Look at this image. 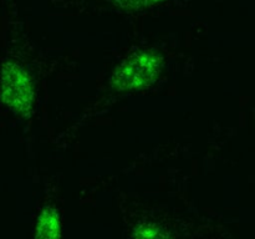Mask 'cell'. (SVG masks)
I'll list each match as a JSON object with an SVG mask.
<instances>
[{"label": "cell", "mask_w": 255, "mask_h": 239, "mask_svg": "<svg viewBox=\"0 0 255 239\" xmlns=\"http://www.w3.org/2000/svg\"><path fill=\"white\" fill-rule=\"evenodd\" d=\"M2 97L7 105L17 111L29 109L31 91L29 82L17 67H6L2 75Z\"/></svg>", "instance_id": "cell-2"}, {"label": "cell", "mask_w": 255, "mask_h": 239, "mask_svg": "<svg viewBox=\"0 0 255 239\" xmlns=\"http://www.w3.org/2000/svg\"><path fill=\"white\" fill-rule=\"evenodd\" d=\"M157 72V60L151 55H134L115 74L114 82L119 89H134L152 81Z\"/></svg>", "instance_id": "cell-1"}, {"label": "cell", "mask_w": 255, "mask_h": 239, "mask_svg": "<svg viewBox=\"0 0 255 239\" xmlns=\"http://www.w3.org/2000/svg\"><path fill=\"white\" fill-rule=\"evenodd\" d=\"M117 1H119V4L122 7H127V9H141V7L154 4V2L159 1V0H117Z\"/></svg>", "instance_id": "cell-3"}]
</instances>
